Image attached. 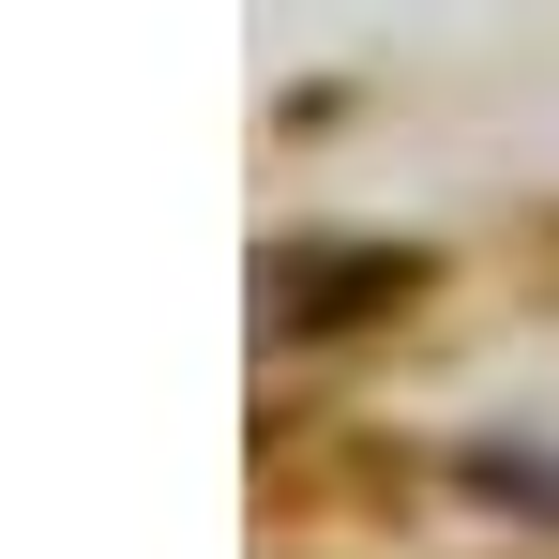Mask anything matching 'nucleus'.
<instances>
[{
	"label": "nucleus",
	"mask_w": 559,
	"mask_h": 559,
	"mask_svg": "<svg viewBox=\"0 0 559 559\" xmlns=\"http://www.w3.org/2000/svg\"><path fill=\"white\" fill-rule=\"evenodd\" d=\"M454 484L484 499V514H514V530H559V424H530V439H468Z\"/></svg>",
	"instance_id": "f257e3e1"
}]
</instances>
